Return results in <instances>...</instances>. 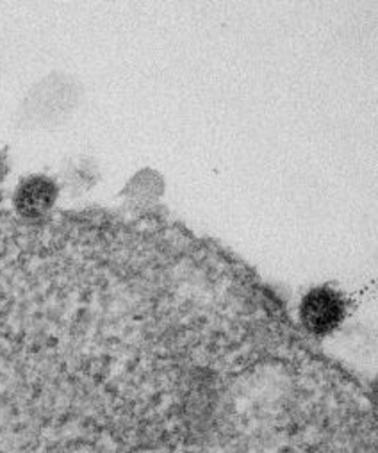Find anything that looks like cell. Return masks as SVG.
<instances>
[{
	"label": "cell",
	"mask_w": 378,
	"mask_h": 453,
	"mask_svg": "<svg viewBox=\"0 0 378 453\" xmlns=\"http://www.w3.org/2000/svg\"><path fill=\"white\" fill-rule=\"evenodd\" d=\"M81 98L79 86L63 75H52L38 84L26 98L22 120L27 127H56L75 111Z\"/></svg>",
	"instance_id": "1"
},
{
	"label": "cell",
	"mask_w": 378,
	"mask_h": 453,
	"mask_svg": "<svg viewBox=\"0 0 378 453\" xmlns=\"http://www.w3.org/2000/svg\"><path fill=\"white\" fill-rule=\"evenodd\" d=\"M344 316L346 302L343 295L327 286L311 289L300 302V323L316 337L332 334L339 328Z\"/></svg>",
	"instance_id": "2"
},
{
	"label": "cell",
	"mask_w": 378,
	"mask_h": 453,
	"mask_svg": "<svg viewBox=\"0 0 378 453\" xmlns=\"http://www.w3.org/2000/svg\"><path fill=\"white\" fill-rule=\"evenodd\" d=\"M59 184L56 179L35 173L24 177L13 195V207L20 219L27 223H36L47 218L58 203Z\"/></svg>",
	"instance_id": "3"
},
{
	"label": "cell",
	"mask_w": 378,
	"mask_h": 453,
	"mask_svg": "<svg viewBox=\"0 0 378 453\" xmlns=\"http://www.w3.org/2000/svg\"><path fill=\"white\" fill-rule=\"evenodd\" d=\"M98 179L100 170L91 157L70 159L61 172V182L72 195H82L89 191L98 182Z\"/></svg>",
	"instance_id": "4"
},
{
	"label": "cell",
	"mask_w": 378,
	"mask_h": 453,
	"mask_svg": "<svg viewBox=\"0 0 378 453\" xmlns=\"http://www.w3.org/2000/svg\"><path fill=\"white\" fill-rule=\"evenodd\" d=\"M161 193H163V182H161L159 175L150 170L140 172L123 191L127 202L131 205H138V207H145V205L156 202Z\"/></svg>",
	"instance_id": "5"
},
{
	"label": "cell",
	"mask_w": 378,
	"mask_h": 453,
	"mask_svg": "<svg viewBox=\"0 0 378 453\" xmlns=\"http://www.w3.org/2000/svg\"><path fill=\"white\" fill-rule=\"evenodd\" d=\"M10 170H12V165H10L8 152L6 150H0V186L4 184L6 177L10 175Z\"/></svg>",
	"instance_id": "6"
}]
</instances>
